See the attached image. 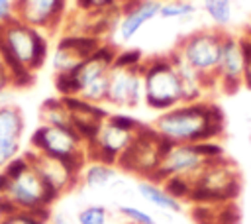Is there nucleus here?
Masks as SVG:
<instances>
[{
	"mask_svg": "<svg viewBox=\"0 0 251 224\" xmlns=\"http://www.w3.org/2000/svg\"><path fill=\"white\" fill-rule=\"evenodd\" d=\"M47 33L18 18L0 26V59L4 61L12 88H27L35 83V73L47 63Z\"/></svg>",
	"mask_w": 251,
	"mask_h": 224,
	"instance_id": "1",
	"label": "nucleus"
},
{
	"mask_svg": "<svg viewBox=\"0 0 251 224\" xmlns=\"http://www.w3.org/2000/svg\"><path fill=\"white\" fill-rule=\"evenodd\" d=\"M151 126L171 143H200L218 140L224 134L226 120L218 104L198 100L161 112Z\"/></svg>",
	"mask_w": 251,
	"mask_h": 224,
	"instance_id": "2",
	"label": "nucleus"
},
{
	"mask_svg": "<svg viewBox=\"0 0 251 224\" xmlns=\"http://www.w3.org/2000/svg\"><path fill=\"white\" fill-rule=\"evenodd\" d=\"M188 202L192 204H224L235 202L241 191V175L237 165L226 155L212 159L192 181Z\"/></svg>",
	"mask_w": 251,
	"mask_h": 224,
	"instance_id": "3",
	"label": "nucleus"
},
{
	"mask_svg": "<svg viewBox=\"0 0 251 224\" xmlns=\"http://www.w3.org/2000/svg\"><path fill=\"white\" fill-rule=\"evenodd\" d=\"M143 73V102L147 108L167 112L182 104V84L180 77L171 61V57H153L141 63Z\"/></svg>",
	"mask_w": 251,
	"mask_h": 224,
	"instance_id": "4",
	"label": "nucleus"
},
{
	"mask_svg": "<svg viewBox=\"0 0 251 224\" xmlns=\"http://www.w3.org/2000/svg\"><path fill=\"white\" fill-rule=\"evenodd\" d=\"M226 31L218 28H202L180 39L175 47L180 57L204 79L206 88L218 86V65Z\"/></svg>",
	"mask_w": 251,
	"mask_h": 224,
	"instance_id": "5",
	"label": "nucleus"
},
{
	"mask_svg": "<svg viewBox=\"0 0 251 224\" xmlns=\"http://www.w3.org/2000/svg\"><path fill=\"white\" fill-rule=\"evenodd\" d=\"M173 143L165 138H161L153 126H141V130L135 134L131 145L127 147V151L120 157L118 161V169L137 175L141 179H153L163 155L169 151Z\"/></svg>",
	"mask_w": 251,
	"mask_h": 224,
	"instance_id": "6",
	"label": "nucleus"
},
{
	"mask_svg": "<svg viewBox=\"0 0 251 224\" xmlns=\"http://www.w3.org/2000/svg\"><path fill=\"white\" fill-rule=\"evenodd\" d=\"M29 149L49 157L69 161L80 169H84L88 161L86 145L73 128L39 124L29 136Z\"/></svg>",
	"mask_w": 251,
	"mask_h": 224,
	"instance_id": "7",
	"label": "nucleus"
},
{
	"mask_svg": "<svg viewBox=\"0 0 251 224\" xmlns=\"http://www.w3.org/2000/svg\"><path fill=\"white\" fill-rule=\"evenodd\" d=\"M6 196L14 202L18 210L31 212L45 222H49L51 218V204L59 198L53 191L47 189V185L31 165L14 179H10Z\"/></svg>",
	"mask_w": 251,
	"mask_h": 224,
	"instance_id": "8",
	"label": "nucleus"
},
{
	"mask_svg": "<svg viewBox=\"0 0 251 224\" xmlns=\"http://www.w3.org/2000/svg\"><path fill=\"white\" fill-rule=\"evenodd\" d=\"M210 159L198 149L196 143H173L163 155L151 181L163 183L169 177H184L194 181Z\"/></svg>",
	"mask_w": 251,
	"mask_h": 224,
	"instance_id": "9",
	"label": "nucleus"
},
{
	"mask_svg": "<svg viewBox=\"0 0 251 224\" xmlns=\"http://www.w3.org/2000/svg\"><path fill=\"white\" fill-rule=\"evenodd\" d=\"M24 153L27 155L31 167L43 179L47 189L53 191L57 196L73 191L80 183V173H82L80 167H76V165H73L69 161H63V159H57V157H49V155L37 153L33 149H27Z\"/></svg>",
	"mask_w": 251,
	"mask_h": 224,
	"instance_id": "10",
	"label": "nucleus"
},
{
	"mask_svg": "<svg viewBox=\"0 0 251 224\" xmlns=\"http://www.w3.org/2000/svg\"><path fill=\"white\" fill-rule=\"evenodd\" d=\"M135 134L118 128L108 118L100 124L94 140L86 143V157L88 161H102L108 165H118L120 157L131 145Z\"/></svg>",
	"mask_w": 251,
	"mask_h": 224,
	"instance_id": "11",
	"label": "nucleus"
},
{
	"mask_svg": "<svg viewBox=\"0 0 251 224\" xmlns=\"http://www.w3.org/2000/svg\"><path fill=\"white\" fill-rule=\"evenodd\" d=\"M14 12L20 22L53 33L67 18V0H14Z\"/></svg>",
	"mask_w": 251,
	"mask_h": 224,
	"instance_id": "12",
	"label": "nucleus"
},
{
	"mask_svg": "<svg viewBox=\"0 0 251 224\" xmlns=\"http://www.w3.org/2000/svg\"><path fill=\"white\" fill-rule=\"evenodd\" d=\"M143 102V73L141 65L135 69L112 67L108 77L106 104L116 108H137Z\"/></svg>",
	"mask_w": 251,
	"mask_h": 224,
	"instance_id": "13",
	"label": "nucleus"
},
{
	"mask_svg": "<svg viewBox=\"0 0 251 224\" xmlns=\"http://www.w3.org/2000/svg\"><path fill=\"white\" fill-rule=\"evenodd\" d=\"M245 77V57L241 51L239 35L226 33L220 65H218V88H222L227 94H233L243 84Z\"/></svg>",
	"mask_w": 251,
	"mask_h": 224,
	"instance_id": "14",
	"label": "nucleus"
},
{
	"mask_svg": "<svg viewBox=\"0 0 251 224\" xmlns=\"http://www.w3.org/2000/svg\"><path fill=\"white\" fill-rule=\"evenodd\" d=\"M161 4V0H139L133 6L122 8V18L118 24V33L122 41H131L145 24L159 18Z\"/></svg>",
	"mask_w": 251,
	"mask_h": 224,
	"instance_id": "15",
	"label": "nucleus"
},
{
	"mask_svg": "<svg viewBox=\"0 0 251 224\" xmlns=\"http://www.w3.org/2000/svg\"><path fill=\"white\" fill-rule=\"evenodd\" d=\"M25 132V116L20 106L4 102L0 104V145L22 147Z\"/></svg>",
	"mask_w": 251,
	"mask_h": 224,
	"instance_id": "16",
	"label": "nucleus"
},
{
	"mask_svg": "<svg viewBox=\"0 0 251 224\" xmlns=\"http://www.w3.org/2000/svg\"><path fill=\"white\" fill-rule=\"evenodd\" d=\"M135 189H137L141 198H145L147 202H151L155 208H159L163 212L176 214V212L182 210V202L176 200L175 196H171L161 183H155V181H149V179H139Z\"/></svg>",
	"mask_w": 251,
	"mask_h": 224,
	"instance_id": "17",
	"label": "nucleus"
},
{
	"mask_svg": "<svg viewBox=\"0 0 251 224\" xmlns=\"http://www.w3.org/2000/svg\"><path fill=\"white\" fill-rule=\"evenodd\" d=\"M116 181H118V167L102 161H86L80 173V183L86 189H106L112 187Z\"/></svg>",
	"mask_w": 251,
	"mask_h": 224,
	"instance_id": "18",
	"label": "nucleus"
},
{
	"mask_svg": "<svg viewBox=\"0 0 251 224\" xmlns=\"http://www.w3.org/2000/svg\"><path fill=\"white\" fill-rule=\"evenodd\" d=\"M39 120L41 124L47 126H63V128H73L71 126V112L63 104V98H45L43 104L39 106Z\"/></svg>",
	"mask_w": 251,
	"mask_h": 224,
	"instance_id": "19",
	"label": "nucleus"
},
{
	"mask_svg": "<svg viewBox=\"0 0 251 224\" xmlns=\"http://www.w3.org/2000/svg\"><path fill=\"white\" fill-rule=\"evenodd\" d=\"M202 8L214 28L224 29L233 20V4L231 0H202Z\"/></svg>",
	"mask_w": 251,
	"mask_h": 224,
	"instance_id": "20",
	"label": "nucleus"
},
{
	"mask_svg": "<svg viewBox=\"0 0 251 224\" xmlns=\"http://www.w3.org/2000/svg\"><path fill=\"white\" fill-rule=\"evenodd\" d=\"M196 14V6L188 0H167L161 4V20H186Z\"/></svg>",
	"mask_w": 251,
	"mask_h": 224,
	"instance_id": "21",
	"label": "nucleus"
},
{
	"mask_svg": "<svg viewBox=\"0 0 251 224\" xmlns=\"http://www.w3.org/2000/svg\"><path fill=\"white\" fill-rule=\"evenodd\" d=\"M161 185H163L165 191H167L171 196H175L176 200H180V202H188L190 193H192V185H194V183H192L190 179H184V177H169V179H165Z\"/></svg>",
	"mask_w": 251,
	"mask_h": 224,
	"instance_id": "22",
	"label": "nucleus"
},
{
	"mask_svg": "<svg viewBox=\"0 0 251 224\" xmlns=\"http://www.w3.org/2000/svg\"><path fill=\"white\" fill-rule=\"evenodd\" d=\"M110 212L102 204H88L76 212V224H108Z\"/></svg>",
	"mask_w": 251,
	"mask_h": 224,
	"instance_id": "23",
	"label": "nucleus"
},
{
	"mask_svg": "<svg viewBox=\"0 0 251 224\" xmlns=\"http://www.w3.org/2000/svg\"><path fill=\"white\" fill-rule=\"evenodd\" d=\"M53 83L59 96H78V83L73 73H57L53 77Z\"/></svg>",
	"mask_w": 251,
	"mask_h": 224,
	"instance_id": "24",
	"label": "nucleus"
},
{
	"mask_svg": "<svg viewBox=\"0 0 251 224\" xmlns=\"http://www.w3.org/2000/svg\"><path fill=\"white\" fill-rule=\"evenodd\" d=\"M75 6L82 14H98V12L118 8L120 2L118 0H75Z\"/></svg>",
	"mask_w": 251,
	"mask_h": 224,
	"instance_id": "25",
	"label": "nucleus"
},
{
	"mask_svg": "<svg viewBox=\"0 0 251 224\" xmlns=\"http://www.w3.org/2000/svg\"><path fill=\"white\" fill-rule=\"evenodd\" d=\"M118 212L124 218H127L129 222H133V224H157V220L149 212H145V210H141L137 206H131V204H120Z\"/></svg>",
	"mask_w": 251,
	"mask_h": 224,
	"instance_id": "26",
	"label": "nucleus"
},
{
	"mask_svg": "<svg viewBox=\"0 0 251 224\" xmlns=\"http://www.w3.org/2000/svg\"><path fill=\"white\" fill-rule=\"evenodd\" d=\"M143 53L139 49H122L118 51V57H116V63L114 67H124V69H135L143 63Z\"/></svg>",
	"mask_w": 251,
	"mask_h": 224,
	"instance_id": "27",
	"label": "nucleus"
},
{
	"mask_svg": "<svg viewBox=\"0 0 251 224\" xmlns=\"http://www.w3.org/2000/svg\"><path fill=\"white\" fill-rule=\"evenodd\" d=\"M108 120H110L112 124H116L118 128L127 130V132H133V134H137V132L141 130V126H143L139 120H135V118L129 116V114H108Z\"/></svg>",
	"mask_w": 251,
	"mask_h": 224,
	"instance_id": "28",
	"label": "nucleus"
},
{
	"mask_svg": "<svg viewBox=\"0 0 251 224\" xmlns=\"http://www.w3.org/2000/svg\"><path fill=\"white\" fill-rule=\"evenodd\" d=\"M0 224H47L45 220H41L39 216L31 214V212H14V214H8V216H2L0 218Z\"/></svg>",
	"mask_w": 251,
	"mask_h": 224,
	"instance_id": "29",
	"label": "nucleus"
},
{
	"mask_svg": "<svg viewBox=\"0 0 251 224\" xmlns=\"http://www.w3.org/2000/svg\"><path fill=\"white\" fill-rule=\"evenodd\" d=\"M22 153V147H12V145H0V171L16 157Z\"/></svg>",
	"mask_w": 251,
	"mask_h": 224,
	"instance_id": "30",
	"label": "nucleus"
},
{
	"mask_svg": "<svg viewBox=\"0 0 251 224\" xmlns=\"http://www.w3.org/2000/svg\"><path fill=\"white\" fill-rule=\"evenodd\" d=\"M14 18H16V12H14V0H0V26L12 22Z\"/></svg>",
	"mask_w": 251,
	"mask_h": 224,
	"instance_id": "31",
	"label": "nucleus"
},
{
	"mask_svg": "<svg viewBox=\"0 0 251 224\" xmlns=\"http://www.w3.org/2000/svg\"><path fill=\"white\" fill-rule=\"evenodd\" d=\"M10 88H12V79H10V73L4 65V61L0 59V96Z\"/></svg>",
	"mask_w": 251,
	"mask_h": 224,
	"instance_id": "32",
	"label": "nucleus"
},
{
	"mask_svg": "<svg viewBox=\"0 0 251 224\" xmlns=\"http://www.w3.org/2000/svg\"><path fill=\"white\" fill-rule=\"evenodd\" d=\"M14 212H18V208L14 206V202L6 195H0V218L2 216H8V214H14Z\"/></svg>",
	"mask_w": 251,
	"mask_h": 224,
	"instance_id": "33",
	"label": "nucleus"
},
{
	"mask_svg": "<svg viewBox=\"0 0 251 224\" xmlns=\"http://www.w3.org/2000/svg\"><path fill=\"white\" fill-rule=\"evenodd\" d=\"M49 224H75V222L69 216H65V214H51Z\"/></svg>",
	"mask_w": 251,
	"mask_h": 224,
	"instance_id": "34",
	"label": "nucleus"
},
{
	"mask_svg": "<svg viewBox=\"0 0 251 224\" xmlns=\"http://www.w3.org/2000/svg\"><path fill=\"white\" fill-rule=\"evenodd\" d=\"M8 185H10V179H8V175H6L4 171H0V195H6V191H8Z\"/></svg>",
	"mask_w": 251,
	"mask_h": 224,
	"instance_id": "35",
	"label": "nucleus"
},
{
	"mask_svg": "<svg viewBox=\"0 0 251 224\" xmlns=\"http://www.w3.org/2000/svg\"><path fill=\"white\" fill-rule=\"evenodd\" d=\"M243 84H245L247 88H251V65H247V67H245V77H243Z\"/></svg>",
	"mask_w": 251,
	"mask_h": 224,
	"instance_id": "36",
	"label": "nucleus"
},
{
	"mask_svg": "<svg viewBox=\"0 0 251 224\" xmlns=\"http://www.w3.org/2000/svg\"><path fill=\"white\" fill-rule=\"evenodd\" d=\"M127 224H133V222H127Z\"/></svg>",
	"mask_w": 251,
	"mask_h": 224,
	"instance_id": "37",
	"label": "nucleus"
}]
</instances>
